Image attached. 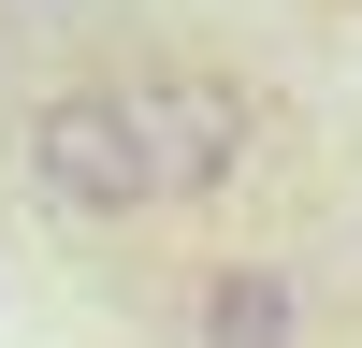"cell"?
<instances>
[{"label":"cell","mask_w":362,"mask_h":348,"mask_svg":"<svg viewBox=\"0 0 362 348\" xmlns=\"http://www.w3.org/2000/svg\"><path fill=\"white\" fill-rule=\"evenodd\" d=\"M203 348H305V276H276V261L203 276Z\"/></svg>","instance_id":"3"},{"label":"cell","mask_w":362,"mask_h":348,"mask_svg":"<svg viewBox=\"0 0 362 348\" xmlns=\"http://www.w3.org/2000/svg\"><path fill=\"white\" fill-rule=\"evenodd\" d=\"M116 102H131V145L160 174V203H218L247 174V87L232 73H131Z\"/></svg>","instance_id":"2"},{"label":"cell","mask_w":362,"mask_h":348,"mask_svg":"<svg viewBox=\"0 0 362 348\" xmlns=\"http://www.w3.org/2000/svg\"><path fill=\"white\" fill-rule=\"evenodd\" d=\"M15 160H29V189H44L58 218H145V203H160V174H145L116 87H44L29 131H15Z\"/></svg>","instance_id":"1"}]
</instances>
